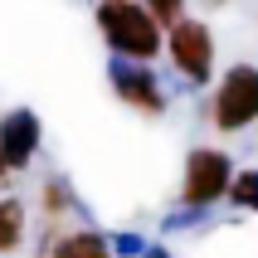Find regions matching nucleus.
Returning <instances> with one entry per match:
<instances>
[{"instance_id": "12", "label": "nucleus", "mask_w": 258, "mask_h": 258, "mask_svg": "<svg viewBox=\"0 0 258 258\" xmlns=\"http://www.w3.org/2000/svg\"><path fill=\"white\" fill-rule=\"evenodd\" d=\"M146 258H166V248H151V253H146Z\"/></svg>"}, {"instance_id": "3", "label": "nucleus", "mask_w": 258, "mask_h": 258, "mask_svg": "<svg viewBox=\"0 0 258 258\" xmlns=\"http://www.w3.org/2000/svg\"><path fill=\"white\" fill-rule=\"evenodd\" d=\"M229 185H234V161H229V151H219V146H195V151L185 156L180 200H185L190 210H205V205L229 200Z\"/></svg>"}, {"instance_id": "9", "label": "nucleus", "mask_w": 258, "mask_h": 258, "mask_svg": "<svg viewBox=\"0 0 258 258\" xmlns=\"http://www.w3.org/2000/svg\"><path fill=\"white\" fill-rule=\"evenodd\" d=\"M229 200L239 205V210H248V215H258V171H253V166H248V171H234Z\"/></svg>"}, {"instance_id": "4", "label": "nucleus", "mask_w": 258, "mask_h": 258, "mask_svg": "<svg viewBox=\"0 0 258 258\" xmlns=\"http://www.w3.org/2000/svg\"><path fill=\"white\" fill-rule=\"evenodd\" d=\"M166 54H171L175 73L185 78V83H210V73H215V34L205 20H175L166 29Z\"/></svg>"}, {"instance_id": "8", "label": "nucleus", "mask_w": 258, "mask_h": 258, "mask_svg": "<svg viewBox=\"0 0 258 258\" xmlns=\"http://www.w3.org/2000/svg\"><path fill=\"white\" fill-rule=\"evenodd\" d=\"M20 244H25V205L5 195L0 200V253H15Z\"/></svg>"}, {"instance_id": "11", "label": "nucleus", "mask_w": 258, "mask_h": 258, "mask_svg": "<svg viewBox=\"0 0 258 258\" xmlns=\"http://www.w3.org/2000/svg\"><path fill=\"white\" fill-rule=\"evenodd\" d=\"M44 210H49V215H63V210H69V190L58 185V180L44 185Z\"/></svg>"}, {"instance_id": "13", "label": "nucleus", "mask_w": 258, "mask_h": 258, "mask_svg": "<svg viewBox=\"0 0 258 258\" xmlns=\"http://www.w3.org/2000/svg\"><path fill=\"white\" fill-rule=\"evenodd\" d=\"M5 175H10V166H5V161H0V180H5Z\"/></svg>"}, {"instance_id": "1", "label": "nucleus", "mask_w": 258, "mask_h": 258, "mask_svg": "<svg viewBox=\"0 0 258 258\" xmlns=\"http://www.w3.org/2000/svg\"><path fill=\"white\" fill-rule=\"evenodd\" d=\"M98 29L107 49L132 63H151L166 49V25L146 10V0H98Z\"/></svg>"}, {"instance_id": "7", "label": "nucleus", "mask_w": 258, "mask_h": 258, "mask_svg": "<svg viewBox=\"0 0 258 258\" xmlns=\"http://www.w3.org/2000/svg\"><path fill=\"white\" fill-rule=\"evenodd\" d=\"M49 258H112V244L98 229H73L49 248Z\"/></svg>"}, {"instance_id": "5", "label": "nucleus", "mask_w": 258, "mask_h": 258, "mask_svg": "<svg viewBox=\"0 0 258 258\" xmlns=\"http://www.w3.org/2000/svg\"><path fill=\"white\" fill-rule=\"evenodd\" d=\"M112 93L142 117H161L166 112V88H161V78L146 69V63H132V58L112 63Z\"/></svg>"}, {"instance_id": "6", "label": "nucleus", "mask_w": 258, "mask_h": 258, "mask_svg": "<svg viewBox=\"0 0 258 258\" xmlns=\"http://www.w3.org/2000/svg\"><path fill=\"white\" fill-rule=\"evenodd\" d=\"M39 151V117L34 112H5L0 117V161L10 166V171H25L29 161Z\"/></svg>"}, {"instance_id": "10", "label": "nucleus", "mask_w": 258, "mask_h": 258, "mask_svg": "<svg viewBox=\"0 0 258 258\" xmlns=\"http://www.w3.org/2000/svg\"><path fill=\"white\" fill-rule=\"evenodd\" d=\"M146 10H151V15L161 20V25L171 29L175 20H185V0H146Z\"/></svg>"}, {"instance_id": "2", "label": "nucleus", "mask_w": 258, "mask_h": 258, "mask_svg": "<svg viewBox=\"0 0 258 258\" xmlns=\"http://www.w3.org/2000/svg\"><path fill=\"white\" fill-rule=\"evenodd\" d=\"M205 117H210L219 132L253 127L258 122V69L253 63H234V69L219 78L215 98L205 102Z\"/></svg>"}, {"instance_id": "14", "label": "nucleus", "mask_w": 258, "mask_h": 258, "mask_svg": "<svg viewBox=\"0 0 258 258\" xmlns=\"http://www.w3.org/2000/svg\"><path fill=\"white\" fill-rule=\"evenodd\" d=\"M205 5H229V0H205Z\"/></svg>"}]
</instances>
